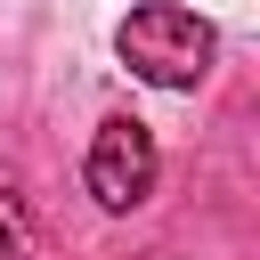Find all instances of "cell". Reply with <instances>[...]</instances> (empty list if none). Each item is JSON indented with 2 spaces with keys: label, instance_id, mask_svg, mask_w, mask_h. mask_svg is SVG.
<instances>
[{
  "label": "cell",
  "instance_id": "cell-1",
  "mask_svg": "<svg viewBox=\"0 0 260 260\" xmlns=\"http://www.w3.org/2000/svg\"><path fill=\"white\" fill-rule=\"evenodd\" d=\"M114 49H122V65H130L138 81H154V89H195V81L211 73V57H219V32H211L195 8H179V0H146V8H130V16L114 24Z\"/></svg>",
  "mask_w": 260,
  "mask_h": 260
},
{
  "label": "cell",
  "instance_id": "cell-2",
  "mask_svg": "<svg viewBox=\"0 0 260 260\" xmlns=\"http://www.w3.org/2000/svg\"><path fill=\"white\" fill-rule=\"evenodd\" d=\"M154 171H162V154H154L146 122H130V114L98 122V138H89V195H98V211H138L154 195Z\"/></svg>",
  "mask_w": 260,
  "mask_h": 260
},
{
  "label": "cell",
  "instance_id": "cell-3",
  "mask_svg": "<svg viewBox=\"0 0 260 260\" xmlns=\"http://www.w3.org/2000/svg\"><path fill=\"white\" fill-rule=\"evenodd\" d=\"M0 260H16V228L8 219H0Z\"/></svg>",
  "mask_w": 260,
  "mask_h": 260
}]
</instances>
